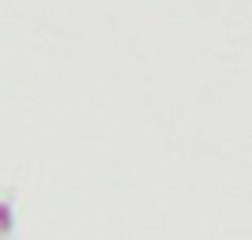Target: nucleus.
I'll return each instance as SVG.
<instances>
[{
    "label": "nucleus",
    "mask_w": 252,
    "mask_h": 240,
    "mask_svg": "<svg viewBox=\"0 0 252 240\" xmlns=\"http://www.w3.org/2000/svg\"><path fill=\"white\" fill-rule=\"evenodd\" d=\"M11 229V210H8V203H0V233H8Z\"/></svg>",
    "instance_id": "nucleus-1"
}]
</instances>
